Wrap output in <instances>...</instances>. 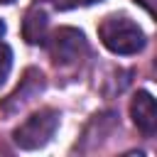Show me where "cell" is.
<instances>
[{
    "label": "cell",
    "mask_w": 157,
    "mask_h": 157,
    "mask_svg": "<svg viewBox=\"0 0 157 157\" xmlns=\"http://www.w3.org/2000/svg\"><path fill=\"white\" fill-rule=\"evenodd\" d=\"M98 37L113 54H137L145 47V32L128 15H108L98 25Z\"/></svg>",
    "instance_id": "cell-1"
},
{
    "label": "cell",
    "mask_w": 157,
    "mask_h": 157,
    "mask_svg": "<svg viewBox=\"0 0 157 157\" xmlns=\"http://www.w3.org/2000/svg\"><path fill=\"white\" fill-rule=\"evenodd\" d=\"M56 128H59V113L54 108H42L37 113H32L12 132V140L20 150H39L54 137Z\"/></svg>",
    "instance_id": "cell-2"
},
{
    "label": "cell",
    "mask_w": 157,
    "mask_h": 157,
    "mask_svg": "<svg viewBox=\"0 0 157 157\" xmlns=\"http://www.w3.org/2000/svg\"><path fill=\"white\" fill-rule=\"evenodd\" d=\"M49 47V54H52V61L56 66H71L76 61H81L88 52V44H86V37L83 32L74 29V27H59L49 42H44Z\"/></svg>",
    "instance_id": "cell-3"
},
{
    "label": "cell",
    "mask_w": 157,
    "mask_h": 157,
    "mask_svg": "<svg viewBox=\"0 0 157 157\" xmlns=\"http://www.w3.org/2000/svg\"><path fill=\"white\" fill-rule=\"evenodd\" d=\"M42 91H44V74H42L39 69H27L25 76L20 78V86L5 98L2 110L12 113V110L22 108L25 103H29V101H32L37 93H42Z\"/></svg>",
    "instance_id": "cell-4"
},
{
    "label": "cell",
    "mask_w": 157,
    "mask_h": 157,
    "mask_svg": "<svg viewBox=\"0 0 157 157\" xmlns=\"http://www.w3.org/2000/svg\"><path fill=\"white\" fill-rule=\"evenodd\" d=\"M130 115H132V123L137 125V130L142 135H155V130H157V105H155L152 93L137 91L135 98L130 101Z\"/></svg>",
    "instance_id": "cell-5"
},
{
    "label": "cell",
    "mask_w": 157,
    "mask_h": 157,
    "mask_svg": "<svg viewBox=\"0 0 157 157\" xmlns=\"http://www.w3.org/2000/svg\"><path fill=\"white\" fill-rule=\"evenodd\" d=\"M47 29H49V17L42 7L27 10L22 20V37L27 44H44L47 42Z\"/></svg>",
    "instance_id": "cell-6"
},
{
    "label": "cell",
    "mask_w": 157,
    "mask_h": 157,
    "mask_svg": "<svg viewBox=\"0 0 157 157\" xmlns=\"http://www.w3.org/2000/svg\"><path fill=\"white\" fill-rule=\"evenodd\" d=\"M10 69H12V49L5 42H0V86L7 81Z\"/></svg>",
    "instance_id": "cell-7"
},
{
    "label": "cell",
    "mask_w": 157,
    "mask_h": 157,
    "mask_svg": "<svg viewBox=\"0 0 157 157\" xmlns=\"http://www.w3.org/2000/svg\"><path fill=\"white\" fill-rule=\"evenodd\" d=\"M42 2H52V5H54V7H59V10H69V7L78 5L81 0H42Z\"/></svg>",
    "instance_id": "cell-8"
},
{
    "label": "cell",
    "mask_w": 157,
    "mask_h": 157,
    "mask_svg": "<svg viewBox=\"0 0 157 157\" xmlns=\"http://www.w3.org/2000/svg\"><path fill=\"white\" fill-rule=\"evenodd\" d=\"M135 2H140V5L150 12V15H155V0H135Z\"/></svg>",
    "instance_id": "cell-9"
},
{
    "label": "cell",
    "mask_w": 157,
    "mask_h": 157,
    "mask_svg": "<svg viewBox=\"0 0 157 157\" xmlns=\"http://www.w3.org/2000/svg\"><path fill=\"white\" fill-rule=\"evenodd\" d=\"M83 5H93V2H101V0H81Z\"/></svg>",
    "instance_id": "cell-10"
},
{
    "label": "cell",
    "mask_w": 157,
    "mask_h": 157,
    "mask_svg": "<svg viewBox=\"0 0 157 157\" xmlns=\"http://www.w3.org/2000/svg\"><path fill=\"white\" fill-rule=\"evenodd\" d=\"M2 34H5V22L0 20V37H2Z\"/></svg>",
    "instance_id": "cell-11"
},
{
    "label": "cell",
    "mask_w": 157,
    "mask_h": 157,
    "mask_svg": "<svg viewBox=\"0 0 157 157\" xmlns=\"http://www.w3.org/2000/svg\"><path fill=\"white\" fill-rule=\"evenodd\" d=\"M10 2H15V0H0V5H10Z\"/></svg>",
    "instance_id": "cell-12"
}]
</instances>
